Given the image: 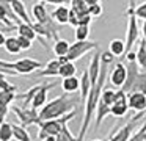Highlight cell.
<instances>
[{"label":"cell","mask_w":146,"mask_h":141,"mask_svg":"<svg viewBox=\"0 0 146 141\" xmlns=\"http://www.w3.org/2000/svg\"><path fill=\"white\" fill-rule=\"evenodd\" d=\"M80 96L77 94H61V96L52 99L47 102L41 110L38 111L39 121H52V119H58L66 116L68 113L74 111L80 107Z\"/></svg>","instance_id":"cell-1"},{"label":"cell","mask_w":146,"mask_h":141,"mask_svg":"<svg viewBox=\"0 0 146 141\" xmlns=\"http://www.w3.org/2000/svg\"><path fill=\"white\" fill-rule=\"evenodd\" d=\"M98 42L96 41H76L74 44H71L69 52H68L66 58L69 63H74L76 60H80L85 53H88L90 50H98Z\"/></svg>","instance_id":"cell-2"},{"label":"cell","mask_w":146,"mask_h":141,"mask_svg":"<svg viewBox=\"0 0 146 141\" xmlns=\"http://www.w3.org/2000/svg\"><path fill=\"white\" fill-rule=\"evenodd\" d=\"M143 116H146V111L133 115L132 118H130V121L126 122V124H124L123 127H119L118 130H115L113 133L108 136L107 141H129L130 136H132V132H133V127H135V124L138 122L140 118H143Z\"/></svg>","instance_id":"cell-3"},{"label":"cell","mask_w":146,"mask_h":141,"mask_svg":"<svg viewBox=\"0 0 146 141\" xmlns=\"http://www.w3.org/2000/svg\"><path fill=\"white\" fill-rule=\"evenodd\" d=\"M11 111L17 116L22 127H29V125H38L39 122V116H38V110L35 108H21V107H14L11 105Z\"/></svg>","instance_id":"cell-4"},{"label":"cell","mask_w":146,"mask_h":141,"mask_svg":"<svg viewBox=\"0 0 146 141\" xmlns=\"http://www.w3.org/2000/svg\"><path fill=\"white\" fill-rule=\"evenodd\" d=\"M38 69H42V63L32 58H21L17 61L11 63V71L16 72L17 75H29Z\"/></svg>","instance_id":"cell-5"},{"label":"cell","mask_w":146,"mask_h":141,"mask_svg":"<svg viewBox=\"0 0 146 141\" xmlns=\"http://www.w3.org/2000/svg\"><path fill=\"white\" fill-rule=\"evenodd\" d=\"M126 78H127V69H126V64L121 61L115 63L113 66H111V69L108 71V80L107 83L113 85L115 88H118V89H121V88L124 86V83H126Z\"/></svg>","instance_id":"cell-6"},{"label":"cell","mask_w":146,"mask_h":141,"mask_svg":"<svg viewBox=\"0 0 146 141\" xmlns=\"http://www.w3.org/2000/svg\"><path fill=\"white\" fill-rule=\"evenodd\" d=\"M38 125H39L38 140L42 141L46 136H58L64 124L58 118V119H52V121H41Z\"/></svg>","instance_id":"cell-7"},{"label":"cell","mask_w":146,"mask_h":141,"mask_svg":"<svg viewBox=\"0 0 146 141\" xmlns=\"http://www.w3.org/2000/svg\"><path fill=\"white\" fill-rule=\"evenodd\" d=\"M129 111V105H127V94L124 91L118 89L116 91V99H115V103L110 107V115L115 116V118H123V116L127 115Z\"/></svg>","instance_id":"cell-8"},{"label":"cell","mask_w":146,"mask_h":141,"mask_svg":"<svg viewBox=\"0 0 146 141\" xmlns=\"http://www.w3.org/2000/svg\"><path fill=\"white\" fill-rule=\"evenodd\" d=\"M52 88H55V83H46V85H41V86H39V89L36 91L35 97H33V100H32V108H35L39 111V110L47 103V93Z\"/></svg>","instance_id":"cell-9"},{"label":"cell","mask_w":146,"mask_h":141,"mask_svg":"<svg viewBox=\"0 0 146 141\" xmlns=\"http://www.w3.org/2000/svg\"><path fill=\"white\" fill-rule=\"evenodd\" d=\"M127 105L137 113L146 111V94L143 93H129L127 94Z\"/></svg>","instance_id":"cell-10"},{"label":"cell","mask_w":146,"mask_h":141,"mask_svg":"<svg viewBox=\"0 0 146 141\" xmlns=\"http://www.w3.org/2000/svg\"><path fill=\"white\" fill-rule=\"evenodd\" d=\"M101 50H96L94 55L91 56V60H90V64L88 68H86V71H88V75H90V81H91V85L96 83V80H98L99 77V72H101Z\"/></svg>","instance_id":"cell-11"},{"label":"cell","mask_w":146,"mask_h":141,"mask_svg":"<svg viewBox=\"0 0 146 141\" xmlns=\"http://www.w3.org/2000/svg\"><path fill=\"white\" fill-rule=\"evenodd\" d=\"M10 6H11V11L14 13V16H16L21 22H24V24H27V25H33V22L30 21L29 13H27V9H25V3L24 2H21V0H11Z\"/></svg>","instance_id":"cell-12"},{"label":"cell","mask_w":146,"mask_h":141,"mask_svg":"<svg viewBox=\"0 0 146 141\" xmlns=\"http://www.w3.org/2000/svg\"><path fill=\"white\" fill-rule=\"evenodd\" d=\"M50 16L60 27H63V25H66L68 21H69V8L64 6V5H58L57 8L50 13Z\"/></svg>","instance_id":"cell-13"},{"label":"cell","mask_w":146,"mask_h":141,"mask_svg":"<svg viewBox=\"0 0 146 141\" xmlns=\"http://www.w3.org/2000/svg\"><path fill=\"white\" fill-rule=\"evenodd\" d=\"M60 61L58 60H50L47 61V64L44 66V69L38 71V77H58L60 72Z\"/></svg>","instance_id":"cell-14"},{"label":"cell","mask_w":146,"mask_h":141,"mask_svg":"<svg viewBox=\"0 0 146 141\" xmlns=\"http://www.w3.org/2000/svg\"><path fill=\"white\" fill-rule=\"evenodd\" d=\"M90 89H91V81H90L88 71L85 69L82 77H80V102H82V105H85L86 97H88V94H90Z\"/></svg>","instance_id":"cell-15"},{"label":"cell","mask_w":146,"mask_h":141,"mask_svg":"<svg viewBox=\"0 0 146 141\" xmlns=\"http://www.w3.org/2000/svg\"><path fill=\"white\" fill-rule=\"evenodd\" d=\"M61 89L66 94H76L80 89V78L77 77H69L61 80Z\"/></svg>","instance_id":"cell-16"},{"label":"cell","mask_w":146,"mask_h":141,"mask_svg":"<svg viewBox=\"0 0 146 141\" xmlns=\"http://www.w3.org/2000/svg\"><path fill=\"white\" fill-rule=\"evenodd\" d=\"M94 116H96V119H94V130H99V127H101L102 121H104L107 116H110V107H107L105 103H102L101 100H99Z\"/></svg>","instance_id":"cell-17"},{"label":"cell","mask_w":146,"mask_h":141,"mask_svg":"<svg viewBox=\"0 0 146 141\" xmlns=\"http://www.w3.org/2000/svg\"><path fill=\"white\" fill-rule=\"evenodd\" d=\"M10 2H0V22L7 28H14V24L10 19Z\"/></svg>","instance_id":"cell-18"},{"label":"cell","mask_w":146,"mask_h":141,"mask_svg":"<svg viewBox=\"0 0 146 141\" xmlns=\"http://www.w3.org/2000/svg\"><path fill=\"white\" fill-rule=\"evenodd\" d=\"M108 52L115 56V58H119L121 55L126 53V42L123 39H111L108 44Z\"/></svg>","instance_id":"cell-19"},{"label":"cell","mask_w":146,"mask_h":141,"mask_svg":"<svg viewBox=\"0 0 146 141\" xmlns=\"http://www.w3.org/2000/svg\"><path fill=\"white\" fill-rule=\"evenodd\" d=\"M17 36H22V38H27V39L30 41H35L38 39V36H36L35 30H33L32 25H27L24 24V22H17Z\"/></svg>","instance_id":"cell-20"},{"label":"cell","mask_w":146,"mask_h":141,"mask_svg":"<svg viewBox=\"0 0 146 141\" xmlns=\"http://www.w3.org/2000/svg\"><path fill=\"white\" fill-rule=\"evenodd\" d=\"M69 47H71V42L66 39H58L54 42V53L58 56V58H61V56H66L68 52H69Z\"/></svg>","instance_id":"cell-21"},{"label":"cell","mask_w":146,"mask_h":141,"mask_svg":"<svg viewBox=\"0 0 146 141\" xmlns=\"http://www.w3.org/2000/svg\"><path fill=\"white\" fill-rule=\"evenodd\" d=\"M69 5H71V11L76 13L77 17H82V16L90 14V13H88V5H86V0H72Z\"/></svg>","instance_id":"cell-22"},{"label":"cell","mask_w":146,"mask_h":141,"mask_svg":"<svg viewBox=\"0 0 146 141\" xmlns=\"http://www.w3.org/2000/svg\"><path fill=\"white\" fill-rule=\"evenodd\" d=\"M3 47L10 55H19V53L22 52V49H21V46H19V41H17V38H14V36L7 38Z\"/></svg>","instance_id":"cell-23"},{"label":"cell","mask_w":146,"mask_h":141,"mask_svg":"<svg viewBox=\"0 0 146 141\" xmlns=\"http://www.w3.org/2000/svg\"><path fill=\"white\" fill-rule=\"evenodd\" d=\"M11 127H13V138H16L17 141H32L30 133L27 132L25 127L19 124H11Z\"/></svg>","instance_id":"cell-24"},{"label":"cell","mask_w":146,"mask_h":141,"mask_svg":"<svg viewBox=\"0 0 146 141\" xmlns=\"http://www.w3.org/2000/svg\"><path fill=\"white\" fill-rule=\"evenodd\" d=\"M130 93H143L146 94V71H140L135 83H133Z\"/></svg>","instance_id":"cell-25"},{"label":"cell","mask_w":146,"mask_h":141,"mask_svg":"<svg viewBox=\"0 0 146 141\" xmlns=\"http://www.w3.org/2000/svg\"><path fill=\"white\" fill-rule=\"evenodd\" d=\"M135 56H137V64L141 71H146V50H145V42L143 39H140L138 42V49L135 52Z\"/></svg>","instance_id":"cell-26"},{"label":"cell","mask_w":146,"mask_h":141,"mask_svg":"<svg viewBox=\"0 0 146 141\" xmlns=\"http://www.w3.org/2000/svg\"><path fill=\"white\" fill-rule=\"evenodd\" d=\"M86 5H88V13L93 19L102 16V13H104L102 2H98V0H86Z\"/></svg>","instance_id":"cell-27"},{"label":"cell","mask_w":146,"mask_h":141,"mask_svg":"<svg viewBox=\"0 0 146 141\" xmlns=\"http://www.w3.org/2000/svg\"><path fill=\"white\" fill-rule=\"evenodd\" d=\"M76 72H77V68L74 63H66V64H61L60 66V72H58V77L63 78H69V77H76Z\"/></svg>","instance_id":"cell-28"},{"label":"cell","mask_w":146,"mask_h":141,"mask_svg":"<svg viewBox=\"0 0 146 141\" xmlns=\"http://www.w3.org/2000/svg\"><path fill=\"white\" fill-rule=\"evenodd\" d=\"M115 99H116V91L108 88V86H105L104 91H102V94H101V102L105 103L107 107H111L115 103Z\"/></svg>","instance_id":"cell-29"},{"label":"cell","mask_w":146,"mask_h":141,"mask_svg":"<svg viewBox=\"0 0 146 141\" xmlns=\"http://www.w3.org/2000/svg\"><path fill=\"white\" fill-rule=\"evenodd\" d=\"M11 138H13V127L10 122L5 121L0 125V141H11Z\"/></svg>","instance_id":"cell-30"},{"label":"cell","mask_w":146,"mask_h":141,"mask_svg":"<svg viewBox=\"0 0 146 141\" xmlns=\"http://www.w3.org/2000/svg\"><path fill=\"white\" fill-rule=\"evenodd\" d=\"M74 36H76V41H88L90 27L88 25H79L77 28H74Z\"/></svg>","instance_id":"cell-31"},{"label":"cell","mask_w":146,"mask_h":141,"mask_svg":"<svg viewBox=\"0 0 146 141\" xmlns=\"http://www.w3.org/2000/svg\"><path fill=\"white\" fill-rule=\"evenodd\" d=\"M17 99V94L16 93H2L0 91V107H7L10 108L11 102Z\"/></svg>","instance_id":"cell-32"},{"label":"cell","mask_w":146,"mask_h":141,"mask_svg":"<svg viewBox=\"0 0 146 141\" xmlns=\"http://www.w3.org/2000/svg\"><path fill=\"white\" fill-rule=\"evenodd\" d=\"M57 141H77V136L71 133L68 124H64L63 128H61V132H60V135L57 136Z\"/></svg>","instance_id":"cell-33"},{"label":"cell","mask_w":146,"mask_h":141,"mask_svg":"<svg viewBox=\"0 0 146 141\" xmlns=\"http://www.w3.org/2000/svg\"><path fill=\"white\" fill-rule=\"evenodd\" d=\"M135 17L137 19H141L143 22L146 21V2H143V3H140V5H137V8H135Z\"/></svg>","instance_id":"cell-34"},{"label":"cell","mask_w":146,"mask_h":141,"mask_svg":"<svg viewBox=\"0 0 146 141\" xmlns=\"http://www.w3.org/2000/svg\"><path fill=\"white\" fill-rule=\"evenodd\" d=\"M0 91L2 93H16V85L7 81V78H5V80L0 81Z\"/></svg>","instance_id":"cell-35"},{"label":"cell","mask_w":146,"mask_h":141,"mask_svg":"<svg viewBox=\"0 0 146 141\" xmlns=\"http://www.w3.org/2000/svg\"><path fill=\"white\" fill-rule=\"evenodd\" d=\"M17 41H19V46L22 50H30L33 47V41L27 39V38H22V36H16Z\"/></svg>","instance_id":"cell-36"},{"label":"cell","mask_w":146,"mask_h":141,"mask_svg":"<svg viewBox=\"0 0 146 141\" xmlns=\"http://www.w3.org/2000/svg\"><path fill=\"white\" fill-rule=\"evenodd\" d=\"M68 24H69L72 28L79 27V17H77V14L74 11H71V8H69V21H68Z\"/></svg>","instance_id":"cell-37"},{"label":"cell","mask_w":146,"mask_h":141,"mask_svg":"<svg viewBox=\"0 0 146 141\" xmlns=\"http://www.w3.org/2000/svg\"><path fill=\"white\" fill-rule=\"evenodd\" d=\"M8 111H10V108H7V107H0V125H2V124L5 122Z\"/></svg>","instance_id":"cell-38"},{"label":"cell","mask_w":146,"mask_h":141,"mask_svg":"<svg viewBox=\"0 0 146 141\" xmlns=\"http://www.w3.org/2000/svg\"><path fill=\"white\" fill-rule=\"evenodd\" d=\"M7 75H17V74H16V72H10V71H3V69H0V81L5 80Z\"/></svg>","instance_id":"cell-39"},{"label":"cell","mask_w":146,"mask_h":141,"mask_svg":"<svg viewBox=\"0 0 146 141\" xmlns=\"http://www.w3.org/2000/svg\"><path fill=\"white\" fill-rule=\"evenodd\" d=\"M5 41H7V36H5L3 30H0V47L5 46Z\"/></svg>","instance_id":"cell-40"},{"label":"cell","mask_w":146,"mask_h":141,"mask_svg":"<svg viewBox=\"0 0 146 141\" xmlns=\"http://www.w3.org/2000/svg\"><path fill=\"white\" fill-rule=\"evenodd\" d=\"M141 34H143V39L146 41V21L143 22V25H141Z\"/></svg>","instance_id":"cell-41"},{"label":"cell","mask_w":146,"mask_h":141,"mask_svg":"<svg viewBox=\"0 0 146 141\" xmlns=\"http://www.w3.org/2000/svg\"><path fill=\"white\" fill-rule=\"evenodd\" d=\"M42 141H57V136H46Z\"/></svg>","instance_id":"cell-42"},{"label":"cell","mask_w":146,"mask_h":141,"mask_svg":"<svg viewBox=\"0 0 146 141\" xmlns=\"http://www.w3.org/2000/svg\"><path fill=\"white\" fill-rule=\"evenodd\" d=\"M143 42H145V50H146V41H145V39H143Z\"/></svg>","instance_id":"cell-43"},{"label":"cell","mask_w":146,"mask_h":141,"mask_svg":"<svg viewBox=\"0 0 146 141\" xmlns=\"http://www.w3.org/2000/svg\"><path fill=\"white\" fill-rule=\"evenodd\" d=\"M91 141H104V140H91Z\"/></svg>","instance_id":"cell-44"},{"label":"cell","mask_w":146,"mask_h":141,"mask_svg":"<svg viewBox=\"0 0 146 141\" xmlns=\"http://www.w3.org/2000/svg\"><path fill=\"white\" fill-rule=\"evenodd\" d=\"M0 30H2V28H0Z\"/></svg>","instance_id":"cell-45"}]
</instances>
